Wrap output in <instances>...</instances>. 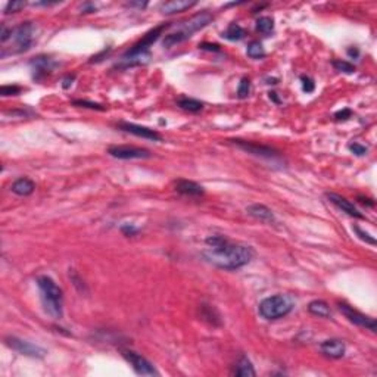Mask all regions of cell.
<instances>
[{
  "instance_id": "5bb4252c",
  "label": "cell",
  "mask_w": 377,
  "mask_h": 377,
  "mask_svg": "<svg viewBox=\"0 0 377 377\" xmlns=\"http://www.w3.org/2000/svg\"><path fill=\"white\" fill-rule=\"evenodd\" d=\"M31 67H33V71H34V78L41 80L43 77L50 74L58 67V62H55L49 56H37L31 61Z\"/></svg>"
},
{
  "instance_id": "ba28073f",
  "label": "cell",
  "mask_w": 377,
  "mask_h": 377,
  "mask_svg": "<svg viewBox=\"0 0 377 377\" xmlns=\"http://www.w3.org/2000/svg\"><path fill=\"white\" fill-rule=\"evenodd\" d=\"M339 306V311L351 321L354 323L355 326H360V327H364V329H369L372 332H376V320L373 317H369L357 309H354L352 306H349L348 303H343V302H339L338 303Z\"/></svg>"
},
{
  "instance_id": "277c9868",
  "label": "cell",
  "mask_w": 377,
  "mask_h": 377,
  "mask_svg": "<svg viewBox=\"0 0 377 377\" xmlns=\"http://www.w3.org/2000/svg\"><path fill=\"white\" fill-rule=\"evenodd\" d=\"M293 309V301L286 295H274L260 303L258 311L265 320H279Z\"/></svg>"
},
{
  "instance_id": "8fae6325",
  "label": "cell",
  "mask_w": 377,
  "mask_h": 377,
  "mask_svg": "<svg viewBox=\"0 0 377 377\" xmlns=\"http://www.w3.org/2000/svg\"><path fill=\"white\" fill-rule=\"evenodd\" d=\"M108 153L116 159H148L151 152L136 146H111Z\"/></svg>"
},
{
  "instance_id": "8d00e7d4",
  "label": "cell",
  "mask_w": 377,
  "mask_h": 377,
  "mask_svg": "<svg viewBox=\"0 0 377 377\" xmlns=\"http://www.w3.org/2000/svg\"><path fill=\"white\" fill-rule=\"evenodd\" d=\"M351 115H352V111H351V109H343V111H339V112L335 113V118H336L338 121H342V119H348Z\"/></svg>"
},
{
  "instance_id": "d6986e66",
  "label": "cell",
  "mask_w": 377,
  "mask_h": 377,
  "mask_svg": "<svg viewBox=\"0 0 377 377\" xmlns=\"http://www.w3.org/2000/svg\"><path fill=\"white\" fill-rule=\"evenodd\" d=\"M36 188L34 182H31L30 179H18L16 182H13V185L10 186V190L18 194V196H30Z\"/></svg>"
},
{
  "instance_id": "ac0fdd59",
  "label": "cell",
  "mask_w": 377,
  "mask_h": 377,
  "mask_svg": "<svg viewBox=\"0 0 377 377\" xmlns=\"http://www.w3.org/2000/svg\"><path fill=\"white\" fill-rule=\"evenodd\" d=\"M176 190L186 196H202L205 193V190L200 185L190 180H179L176 183Z\"/></svg>"
},
{
  "instance_id": "1f68e13d",
  "label": "cell",
  "mask_w": 377,
  "mask_h": 377,
  "mask_svg": "<svg viewBox=\"0 0 377 377\" xmlns=\"http://www.w3.org/2000/svg\"><path fill=\"white\" fill-rule=\"evenodd\" d=\"M301 81H302V89H303V92H306V93H312V92H314L315 84H314L312 78H309V77H306V76H302Z\"/></svg>"
},
{
  "instance_id": "d4e9b609",
  "label": "cell",
  "mask_w": 377,
  "mask_h": 377,
  "mask_svg": "<svg viewBox=\"0 0 377 377\" xmlns=\"http://www.w3.org/2000/svg\"><path fill=\"white\" fill-rule=\"evenodd\" d=\"M248 56L252 58V59H261L265 56V50L263 47V44L260 41H252L249 46H248Z\"/></svg>"
},
{
  "instance_id": "603a6c76",
  "label": "cell",
  "mask_w": 377,
  "mask_h": 377,
  "mask_svg": "<svg viewBox=\"0 0 377 377\" xmlns=\"http://www.w3.org/2000/svg\"><path fill=\"white\" fill-rule=\"evenodd\" d=\"M223 37L230 41H239L245 37V30L239 24H230L226 31L223 33Z\"/></svg>"
},
{
  "instance_id": "83f0119b",
  "label": "cell",
  "mask_w": 377,
  "mask_h": 377,
  "mask_svg": "<svg viewBox=\"0 0 377 377\" xmlns=\"http://www.w3.org/2000/svg\"><path fill=\"white\" fill-rule=\"evenodd\" d=\"M249 92H251V81L248 78H242L239 89H237V96L240 99H245V97H248Z\"/></svg>"
},
{
  "instance_id": "4316f807",
  "label": "cell",
  "mask_w": 377,
  "mask_h": 377,
  "mask_svg": "<svg viewBox=\"0 0 377 377\" xmlns=\"http://www.w3.org/2000/svg\"><path fill=\"white\" fill-rule=\"evenodd\" d=\"M25 6H27V3L22 1V0L9 1V3L6 4V7H4V13H6V15H9V13H16V12H19L21 9H24Z\"/></svg>"
},
{
  "instance_id": "7c38bea8",
  "label": "cell",
  "mask_w": 377,
  "mask_h": 377,
  "mask_svg": "<svg viewBox=\"0 0 377 377\" xmlns=\"http://www.w3.org/2000/svg\"><path fill=\"white\" fill-rule=\"evenodd\" d=\"M118 127H119V130H122L125 133H130V134H134V136L142 137V139H148V140H153V142H161L162 140V136L158 131L151 130L149 127H143V125L133 124V122H119Z\"/></svg>"
},
{
  "instance_id": "4fadbf2b",
  "label": "cell",
  "mask_w": 377,
  "mask_h": 377,
  "mask_svg": "<svg viewBox=\"0 0 377 377\" xmlns=\"http://www.w3.org/2000/svg\"><path fill=\"white\" fill-rule=\"evenodd\" d=\"M326 196H327V199H329L335 206H338L339 209H342L343 212H346L348 215H351V217H354V218H360V220H364V218H366L364 214H363L352 202H349L346 197L340 196L338 193H326Z\"/></svg>"
},
{
  "instance_id": "d6a6232c",
  "label": "cell",
  "mask_w": 377,
  "mask_h": 377,
  "mask_svg": "<svg viewBox=\"0 0 377 377\" xmlns=\"http://www.w3.org/2000/svg\"><path fill=\"white\" fill-rule=\"evenodd\" d=\"M349 151L352 152L354 155H357V156H364L369 149H367L366 146L360 145V143H351V145H349Z\"/></svg>"
},
{
  "instance_id": "8992f818",
  "label": "cell",
  "mask_w": 377,
  "mask_h": 377,
  "mask_svg": "<svg viewBox=\"0 0 377 377\" xmlns=\"http://www.w3.org/2000/svg\"><path fill=\"white\" fill-rule=\"evenodd\" d=\"M34 33H36V27L33 22H24L21 25H18L16 28H13V33H12V38H13V43H15V53H22V52H27L33 41H34Z\"/></svg>"
},
{
  "instance_id": "484cf974",
  "label": "cell",
  "mask_w": 377,
  "mask_h": 377,
  "mask_svg": "<svg viewBox=\"0 0 377 377\" xmlns=\"http://www.w3.org/2000/svg\"><path fill=\"white\" fill-rule=\"evenodd\" d=\"M333 67L340 71V73H346V74H352L355 73V67L346 61H342V59H338V61H333Z\"/></svg>"
},
{
  "instance_id": "836d02e7",
  "label": "cell",
  "mask_w": 377,
  "mask_h": 377,
  "mask_svg": "<svg viewBox=\"0 0 377 377\" xmlns=\"http://www.w3.org/2000/svg\"><path fill=\"white\" fill-rule=\"evenodd\" d=\"M121 231L125 236H136L139 233V228H136V227L131 226V224H124V226L121 227Z\"/></svg>"
},
{
  "instance_id": "9a60e30c",
  "label": "cell",
  "mask_w": 377,
  "mask_h": 377,
  "mask_svg": "<svg viewBox=\"0 0 377 377\" xmlns=\"http://www.w3.org/2000/svg\"><path fill=\"white\" fill-rule=\"evenodd\" d=\"M321 352L329 358H342L345 355V343L339 339H327L320 345Z\"/></svg>"
},
{
  "instance_id": "ab89813d",
  "label": "cell",
  "mask_w": 377,
  "mask_h": 377,
  "mask_svg": "<svg viewBox=\"0 0 377 377\" xmlns=\"http://www.w3.org/2000/svg\"><path fill=\"white\" fill-rule=\"evenodd\" d=\"M146 4H148L146 1H143V3H140V1H136V3H134V1H131V3H128V6H137V7H140V9H143Z\"/></svg>"
},
{
  "instance_id": "60d3db41",
  "label": "cell",
  "mask_w": 377,
  "mask_h": 377,
  "mask_svg": "<svg viewBox=\"0 0 377 377\" xmlns=\"http://www.w3.org/2000/svg\"><path fill=\"white\" fill-rule=\"evenodd\" d=\"M358 53H360V52H358L357 49H349V50H348V55H349V56H354V58H357Z\"/></svg>"
},
{
  "instance_id": "52a82bcc",
  "label": "cell",
  "mask_w": 377,
  "mask_h": 377,
  "mask_svg": "<svg viewBox=\"0 0 377 377\" xmlns=\"http://www.w3.org/2000/svg\"><path fill=\"white\" fill-rule=\"evenodd\" d=\"M4 343L12 348L13 351L19 352L21 355H25V357H31V358H44L47 351L38 345H34L28 340L19 339V338H15V336H7L4 338Z\"/></svg>"
},
{
  "instance_id": "9c48e42d",
  "label": "cell",
  "mask_w": 377,
  "mask_h": 377,
  "mask_svg": "<svg viewBox=\"0 0 377 377\" xmlns=\"http://www.w3.org/2000/svg\"><path fill=\"white\" fill-rule=\"evenodd\" d=\"M170 25H165V24H162V25H159V27H156V28H153L151 30L145 37L142 38L139 43H136L130 50H127L125 53H124V56L122 58H133V56H139V55H145V53H149L148 52V49L151 47L152 44L159 38V36L162 34V31L165 30V28H168Z\"/></svg>"
},
{
  "instance_id": "6da1fadb",
  "label": "cell",
  "mask_w": 377,
  "mask_h": 377,
  "mask_svg": "<svg viewBox=\"0 0 377 377\" xmlns=\"http://www.w3.org/2000/svg\"><path fill=\"white\" fill-rule=\"evenodd\" d=\"M208 249L202 252L205 260L223 270H239L254 258V249L246 245H233L224 236L206 239Z\"/></svg>"
},
{
  "instance_id": "7a4b0ae2",
  "label": "cell",
  "mask_w": 377,
  "mask_h": 377,
  "mask_svg": "<svg viewBox=\"0 0 377 377\" xmlns=\"http://www.w3.org/2000/svg\"><path fill=\"white\" fill-rule=\"evenodd\" d=\"M37 286L40 289V298L43 302L44 311L55 320H61L64 315L62 303L64 296L61 287L47 276H40L37 279Z\"/></svg>"
},
{
  "instance_id": "e575fe53",
  "label": "cell",
  "mask_w": 377,
  "mask_h": 377,
  "mask_svg": "<svg viewBox=\"0 0 377 377\" xmlns=\"http://www.w3.org/2000/svg\"><path fill=\"white\" fill-rule=\"evenodd\" d=\"M12 33H13V30H12V28H7V27L1 25V34H0V41H1V43L7 41L9 38L12 37Z\"/></svg>"
},
{
  "instance_id": "5b68a950",
  "label": "cell",
  "mask_w": 377,
  "mask_h": 377,
  "mask_svg": "<svg viewBox=\"0 0 377 377\" xmlns=\"http://www.w3.org/2000/svg\"><path fill=\"white\" fill-rule=\"evenodd\" d=\"M121 355L124 357V360L133 367V370L140 375V376H158L159 373L156 372V369L153 367L149 360H146L143 355L137 354L136 351H131V349H125L122 348L121 349Z\"/></svg>"
},
{
  "instance_id": "e0dca14e",
  "label": "cell",
  "mask_w": 377,
  "mask_h": 377,
  "mask_svg": "<svg viewBox=\"0 0 377 377\" xmlns=\"http://www.w3.org/2000/svg\"><path fill=\"white\" fill-rule=\"evenodd\" d=\"M193 6H196V1H188V0H173V1H167L161 6V12L165 15H173V13H179V12H185L188 9H191Z\"/></svg>"
},
{
  "instance_id": "44dd1931",
  "label": "cell",
  "mask_w": 377,
  "mask_h": 377,
  "mask_svg": "<svg viewBox=\"0 0 377 377\" xmlns=\"http://www.w3.org/2000/svg\"><path fill=\"white\" fill-rule=\"evenodd\" d=\"M308 311H309L312 315L323 317V318H327V317L332 315V311H330L329 303L321 301V299H315V301L309 302V303H308Z\"/></svg>"
},
{
  "instance_id": "3957f363",
  "label": "cell",
  "mask_w": 377,
  "mask_h": 377,
  "mask_svg": "<svg viewBox=\"0 0 377 377\" xmlns=\"http://www.w3.org/2000/svg\"><path fill=\"white\" fill-rule=\"evenodd\" d=\"M212 21V15L209 12H200L194 16H191L188 21H186L183 24V27L180 30H177L176 33H171V34H167L164 40H162V44L164 47H173L176 44H180L183 41H186L188 38L191 37L196 31L205 28L209 22Z\"/></svg>"
},
{
  "instance_id": "74e56055",
  "label": "cell",
  "mask_w": 377,
  "mask_h": 377,
  "mask_svg": "<svg viewBox=\"0 0 377 377\" xmlns=\"http://www.w3.org/2000/svg\"><path fill=\"white\" fill-rule=\"evenodd\" d=\"M73 81H74V77L67 76L64 78V81H62V87H64V89H70L71 84H73Z\"/></svg>"
},
{
  "instance_id": "d590c367",
  "label": "cell",
  "mask_w": 377,
  "mask_h": 377,
  "mask_svg": "<svg viewBox=\"0 0 377 377\" xmlns=\"http://www.w3.org/2000/svg\"><path fill=\"white\" fill-rule=\"evenodd\" d=\"M199 47L202 50H208V52H220L221 50L218 44H212V43H202Z\"/></svg>"
},
{
  "instance_id": "f546056e",
  "label": "cell",
  "mask_w": 377,
  "mask_h": 377,
  "mask_svg": "<svg viewBox=\"0 0 377 377\" xmlns=\"http://www.w3.org/2000/svg\"><path fill=\"white\" fill-rule=\"evenodd\" d=\"M19 92H21L19 86H1V89H0V93L4 97H7V96H16V94H19Z\"/></svg>"
},
{
  "instance_id": "ffe728a7",
  "label": "cell",
  "mask_w": 377,
  "mask_h": 377,
  "mask_svg": "<svg viewBox=\"0 0 377 377\" xmlns=\"http://www.w3.org/2000/svg\"><path fill=\"white\" fill-rule=\"evenodd\" d=\"M233 375L240 377H254L257 373H255V370H254L252 363H251L246 357H242V358L237 361V364H236V367H234V370H233Z\"/></svg>"
},
{
  "instance_id": "30bf717a",
  "label": "cell",
  "mask_w": 377,
  "mask_h": 377,
  "mask_svg": "<svg viewBox=\"0 0 377 377\" xmlns=\"http://www.w3.org/2000/svg\"><path fill=\"white\" fill-rule=\"evenodd\" d=\"M233 145H236L239 149L242 151L248 152L251 155H255V156H260V158H264V159H274L279 156V152L270 146H263V145H258V143H252V142H245V140H231Z\"/></svg>"
},
{
  "instance_id": "7402d4cb",
  "label": "cell",
  "mask_w": 377,
  "mask_h": 377,
  "mask_svg": "<svg viewBox=\"0 0 377 377\" xmlns=\"http://www.w3.org/2000/svg\"><path fill=\"white\" fill-rule=\"evenodd\" d=\"M177 105L185 109V111H188V112H199L202 108H203V103L196 100V99H191V97H182L179 99Z\"/></svg>"
},
{
  "instance_id": "f35d334b",
  "label": "cell",
  "mask_w": 377,
  "mask_h": 377,
  "mask_svg": "<svg viewBox=\"0 0 377 377\" xmlns=\"http://www.w3.org/2000/svg\"><path fill=\"white\" fill-rule=\"evenodd\" d=\"M96 10V7H94V4H90V3H86L84 6H83V13H92V12H94Z\"/></svg>"
},
{
  "instance_id": "2e32d148",
  "label": "cell",
  "mask_w": 377,
  "mask_h": 377,
  "mask_svg": "<svg viewBox=\"0 0 377 377\" xmlns=\"http://www.w3.org/2000/svg\"><path fill=\"white\" fill-rule=\"evenodd\" d=\"M246 212L254 217L255 220H260L263 223H276V217L273 214V211L265 206L263 203H254V205H249L246 208Z\"/></svg>"
},
{
  "instance_id": "4dcf8cb0",
  "label": "cell",
  "mask_w": 377,
  "mask_h": 377,
  "mask_svg": "<svg viewBox=\"0 0 377 377\" xmlns=\"http://www.w3.org/2000/svg\"><path fill=\"white\" fill-rule=\"evenodd\" d=\"M354 231L358 234V237H360L361 240H364V242H367V243H370V245H376V239L372 237L367 231H363L358 226H354Z\"/></svg>"
},
{
  "instance_id": "b9f144b4",
  "label": "cell",
  "mask_w": 377,
  "mask_h": 377,
  "mask_svg": "<svg viewBox=\"0 0 377 377\" xmlns=\"http://www.w3.org/2000/svg\"><path fill=\"white\" fill-rule=\"evenodd\" d=\"M270 99H273L276 103H280V100L277 99V93H274V92H271V93H270Z\"/></svg>"
},
{
  "instance_id": "cb8c5ba5",
  "label": "cell",
  "mask_w": 377,
  "mask_h": 377,
  "mask_svg": "<svg viewBox=\"0 0 377 377\" xmlns=\"http://www.w3.org/2000/svg\"><path fill=\"white\" fill-rule=\"evenodd\" d=\"M274 30V21L270 16H261L257 21V31H260L261 34H270Z\"/></svg>"
},
{
  "instance_id": "f1b7e54d",
  "label": "cell",
  "mask_w": 377,
  "mask_h": 377,
  "mask_svg": "<svg viewBox=\"0 0 377 377\" xmlns=\"http://www.w3.org/2000/svg\"><path fill=\"white\" fill-rule=\"evenodd\" d=\"M76 106H81V108H89V109H96V111H105V108L99 103H94V102H89V100H83V99H77L73 102Z\"/></svg>"
}]
</instances>
